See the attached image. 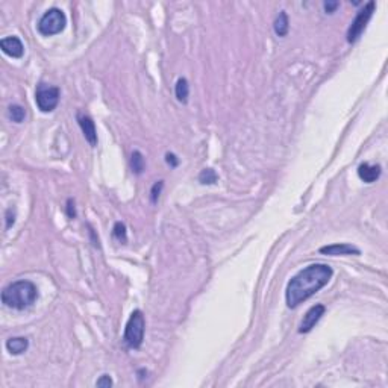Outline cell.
I'll return each instance as SVG.
<instances>
[{
  "instance_id": "cell-4",
  "label": "cell",
  "mask_w": 388,
  "mask_h": 388,
  "mask_svg": "<svg viewBox=\"0 0 388 388\" xmlns=\"http://www.w3.org/2000/svg\"><path fill=\"white\" fill-rule=\"evenodd\" d=\"M67 18L65 14L58 8H50L44 12V15L38 22V32L44 36L56 35L65 28Z\"/></svg>"
},
{
  "instance_id": "cell-16",
  "label": "cell",
  "mask_w": 388,
  "mask_h": 388,
  "mask_svg": "<svg viewBox=\"0 0 388 388\" xmlns=\"http://www.w3.org/2000/svg\"><path fill=\"white\" fill-rule=\"evenodd\" d=\"M144 167H146V162H144V157L141 152L135 150L130 157V168L135 174H141L144 171Z\"/></svg>"
},
{
  "instance_id": "cell-18",
  "label": "cell",
  "mask_w": 388,
  "mask_h": 388,
  "mask_svg": "<svg viewBox=\"0 0 388 388\" xmlns=\"http://www.w3.org/2000/svg\"><path fill=\"white\" fill-rule=\"evenodd\" d=\"M112 235H114V238H117L120 243H126L128 241V234H126V226H125V223H122V222H117L114 227H112Z\"/></svg>"
},
{
  "instance_id": "cell-6",
  "label": "cell",
  "mask_w": 388,
  "mask_h": 388,
  "mask_svg": "<svg viewBox=\"0 0 388 388\" xmlns=\"http://www.w3.org/2000/svg\"><path fill=\"white\" fill-rule=\"evenodd\" d=\"M35 102L43 112L53 111L60 103V88L47 84H40L35 91Z\"/></svg>"
},
{
  "instance_id": "cell-1",
  "label": "cell",
  "mask_w": 388,
  "mask_h": 388,
  "mask_svg": "<svg viewBox=\"0 0 388 388\" xmlns=\"http://www.w3.org/2000/svg\"><path fill=\"white\" fill-rule=\"evenodd\" d=\"M332 268L326 264H311L293 276L285 290L288 308H297L317 291H320L332 278Z\"/></svg>"
},
{
  "instance_id": "cell-19",
  "label": "cell",
  "mask_w": 388,
  "mask_h": 388,
  "mask_svg": "<svg viewBox=\"0 0 388 388\" xmlns=\"http://www.w3.org/2000/svg\"><path fill=\"white\" fill-rule=\"evenodd\" d=\"M162 188H164V181H158V182L153 184V187H152V190H150V200H152L153 205L158 203V199H160V196H161Z\"/></svg>"
},
{
  "instance_id": "cell-22",
  "label": "cell",
  "mask_w": 388,
  "mask_h": 388,
  "mask_svg": "<svg viewBox=\"0 0 388 388\" xmlns=\"http://www.w3.org/2000/svg\"><path fill=\"white\" fill-rule=\"evenodd\" d=\"M5 220H6V229L12 226L15 223V214L12 212V208L6 209V214H5Z\"/></svg>"
},
{
  "instance_id": "cell-13",
  "label": "cell",
  "mask_w": 388,
  "mask_h": 388,
  "mask_svg": "<svg viewBox=\"0 0 388 388\" xmlns=\"http://www.w3.org/2000/svg\"><path fill=\"white\" fill-rule=\"evenodd\" d=\"M273 29L278 36H285L290 29V22H288V15L285 11H281L279 15L276 17L275 23H273Z\"/></svg>"
},
{
  "instance_id": "cell-11",
  "label": "cell",
  "mask_w": 388,
  "mask_h": 388,
  "mask_svg": "<svg viewBox=\"0 0 388 388\" xmlns=\"http://www.w3.org/2000/svg\"><path fill=\"white\" fill-rule=\"evenodd\" d=\"M320 254L329 255V257H338V255H359V249L352 246V244H331V246H324L320 247Z\"/></svg>"
},
{
  "instance_id": "cell-8",
  "label": "cell",
  "mask_w": 388,
  "mask_h": 388,
  "mask_svg": "<svg viewBox=\"0 0 388 388\" xmlns=\"http://www.w3.org/2000/svg\"><path fill=\"white\" fill-rule=\"evenodd\" d=\"M0 49L3 53H6L11 58H22L25 53L23 43L18 36H6L0 41Z\"/></svg>"
},
{
  "instance_id": "cell-21",
  "label": "cell",
  "mask_w": 388,
  "mask_h": 388,
  "mask_svg": "<svg viewBox=\"0 0 388 388\" xmlns=\"http://www.w3.org/2000/svg\"><path fill=\"white\" fill-rule=\"evenodd\" d=\"M65 211H67V216H68L70 219H76L77 212H76V206H74V200H73V199H68V200H67Z\"/></svg>"
},
{
  "instance_id": "cell-14",
  "label": "cell",
  "mask_w": 388,
  "mask_h": 388,
  "mask_svg": "<svg viewBox=\"0 0 388 388\" xmlns=\"http://www.w3.org/2000/svg\"><path fill=\"white\" fill-rule=\"evenodd\" d=\"M174 94H176V99L181 102V103H187L188 102V96H190V85H188V81L185 77H179L176 85H174Z\"/></svg>"
},
{
  "instance_id": "cell-5",
  "label": "cell",
  "mask_w": 388,
  "mask_h": 388,
  "mask_svg": "<svg viewBox=\"0 0 388 388\" xmlns=\"http://www.w3.org/2000/svg\"><path fill=\"white\" fill-rule=\"evenodd\" d=\"M375 9H376V3H375L373 0L368 2V3H365V5L362 6V9H359V12L356 14L355 20L352 22V25H351L349 29H347V41H349L351 44L355 43L356 40L361 36V33L364 32V29L367 28V23L370 22V18H372Z\"/></svg>"
},
{
  "instance_id": "cell-23",
  "label": "cell",
  "mask_w": 388,
  "mask_h": 388,
  "mask_svg": "<svg viewBox=\"0 0 388 388\" xmlns=\"http://www.w3.org/2000/svg\"><path fill=\"white\" fill-rule=\"evenodd\" d=\"M111 385H112V379L108 375H103L96 382V387H111Z\"/></svg>"
},
{
  "instance_id": "cell-7",
  "label": "cell",
  "mask_w": 388,
  "mask_h": 388,
  "mask_svg": "<svg viewBox=\"0 0 388 388\" xmlns=\"http://www.w3.org/2000/svg\"><path fill=\"white\" fill-rule=\"evenodd\" d=\"M324 313H326L324 305H314V306H311L306 311V314L303 316V320H302L300 327H299V334H308V332H311L313 327L320 322V319L323 317Z\"/></svg>"
},
{
  "instance_id": "cell-2",
  "label": "cell",
  "mask_w": 388,
  "mask_h": 388,
  "mask_svg": "<svg viewBox=\"0 0 388 388\" xmlns=\"http://www.w3.org/2000/svg\"><path fill=\"white\" fill-rule=\"evenodd\" d=\"M38 297V290L31 281H17L2 291V302L12 309L23 311L32 306Z\"/></svg>"
},
{
  "instance_id": "cell-10",
  "label": "cell",
  "mask_w": 388,
  "mask_h": 388,
  "mask_svg": "<svg viewBox=\"0 0 388 388\" xmlns=\"http://www.w3.org/2000/svg\"><path fill=\"white\" fill-rule=\"evenodd\" d=\"M381 173H382V168L379 164H368V162H364L358 167V176L361 181L367 182V184H372V182H376L379 178H381Z\"/></svg>"
},
{
  "instance_id": "cell-20",
  "label": "cell",
  "mask_w": 388,
  "mask_h": 388,
  "mask_svg": "<svg viewBox=\"0 0 388 388\" xmlns=\"http://www.w3.org/2000/svg\"><path fill=\"white\" fill-rule=\"evenodd\" d=\"M338 6H340V2H337V0H327V2H324L323 3V8L324 11H326V14H334V12L337 11Z\"/></svg>"
},
{
  "instance_id": "cell-15",
  "label": "cell",
  "mask_w": 388,
  "mask_h": 388,
  "mask_svg": "<svg viewBox=\"0 0 388 388\" xmlns=\"http://www.w3.org/2000/svg\"><path fill=\"white\" fill-rule=\"evenodd\" d=\"M217 181H219V174L212 168H203L199 173V182L203 185H214L217 184Z\"/></svg>"
},
{
  "instance_id": "cell-9",
  "label": "cell",
  "mask_w": 388,
  "mask_h": 388,
  "mask_svg": "<svg viewBox=\"0 0 388 388\" xmlns=\"http://www.w3.org/2000/svg\"><path fill=\"white\" fill-rule=\"evenodd\" d=\"M77 123L81 126V129L84 132V137L85 140L90 143L91 147H96L97 146V130L96 125L93 122L91 117L85 115V114H77Z\"/></svg>"
},
{
  "instance_id": "cell-12",
  "label": "cell",
  "mask_w": 388,
  "mask_h": 388,
  "mask_svg": "<svg viewBox=\"0 0 388 388\" xmlns=\"http://www.w3.org/2000/svg\"><path fill=\"white\" fill-rule=\"evenodd\" d=\"M6 349L11 355H22L29 347V340L25 337H12L6 341Z\"/></svg>"
},
{
  "instance_id": "cell-17",
  "label": "cell",
  "mask_w": 388,
  "mask_h": 388,
  "mask_svg": "<svg viewBox=\"0 0 388 388\" xmlns=\"http://www.w3.org/2000/svg\"><path fill=\"white\" fill-rule=\"evenodd\" d=\"M8 117L14 122V123H22L26 117V111L23 106L20 105H11L8 108Z\"/></svg>"
},
{
  "instance_id": "cell-3",
  "label": "cell",
  "mask_w": 388,
  "mask_h": 388,
  "mask_svg": "<svg viewBox=\"0 0 388 388\" xmlns=\"http://www.w3.org/2000/svg\"><path fill=\"white\" fill-rule=\"evenodd\" d=\"M144 331H146V319L143 311L135 309L130 314L129 320L125 326L123 341L130 349H138L143 344L144 340Z\"/></svg>"
},
{
  "instance_id": "cell-24",
  "label": "cell",
  "mask_w": 388,
  "mask_h": 388,
  "mask_svg": "<svg viewBox=\"0 0 388 388\" xmlns=\"http://www.w3.org/2000/svg\"><path fill=\"white\" fill-rule=\"evenodd\" d=\"M165 162H167L171 168H174V167H178L179 160L176 158V155H174V153H165Z\"/></svg>"
}]
</instances>
